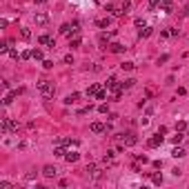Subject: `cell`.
<instances>
[{
	"label": "cell",
	"instance_id": "6da1fadb",
	"mask_svg": "<svg viewBox=\"0 0 189 189\" xmlns=\"http://www.w3.org/2000/svg\"><path fill=\"white\" fill-rule=\"evenodd\" d=\"M38 89L42 91L45 98H51V96L56 94V85H54V82H49V80H40V82H38Z\"/></svg>",
	"mask_w": 189,
	"mask_h": 189
},
{
	"label": "cell",
	"instance_id": "7a4b0ae2",
	"mask_svg": "<svg viewBox=\"0 0 189 189\" xmlns=\"http://www.w3.org/2000/svg\"><path fill=\"white\" fill-rule=\"evenodd\" d=\"M0 129H2V134H9V131H18V122L11 118H2V125H0Z\"/></svg>",
	"mask_w": 189,
	"mask_h": 189
},
{
	"label": "cell",
	"instance_id": "3957f363",
	"mask_svg": "<svg viewBox=\"0 0 189 189\" xmlns=\"http://www.w3.org/2000/svg\"><path fill=\"white\" fill-rule=\"evenodd\" d=\"M80 42H82V38H80V33L78 31H71L69 33V47H80Z\"/></svg>",
	"mask_w": 189,
	"mask_h": 189
},
{
	"label": "cell",
	"instance_id": "277c9868",
	"mask_svg": "<svg viewBox=\"0 0 189 189\" xmlns=\"http://www.w3.org/2000/svg\"><path fill=\"white\" fill-rule=\"evenodd\" d=\"M56 174H58V169L51 167V165H45V167H42V176H45V178H54Z\"/></svg>",
	"mask_w": 189,
	"mask_h": 189
},
{
	"label": "cell",
	"instance_id": "5b68a950",
	"mask_svg": "<svg viewBox=\"0 0 189 189\" xmlns=\"http://www.w3.org/2000/svg\"><path fill=\"white\" fill-rule=\"evenodd\" d=\"M18 94H22V89H14V91H9V94L2 98V102H5V105H11V102H14V98H16Z\"/></svg>",
	"mask_w": 189,
	"mask_h": 189
},
{
	"label": "cell",
	"instance_id": "8992f818",
	"mask_svg": "<svg viewBox=\"0 0 189 189\" xmlns=\"http://www.w3.org/2000/svg\"><path fill=\"white\" fill-rule=\"evenodd\" d=\"M147 145H149V147H160V145H163V134H156V136H151V138L147 140Z\"/></svg>",
	"mask_w": 189,
	"mask_h": 189
},
{
	"label": "cell",
	"instance_id": "52a82bcc",
	"mask_svg": "<svg viewBox=\"0 0 189 189\" xmlns=\"http://www.w3.org/2000/svg\"><path fill=\"white\" fill-rule=\"evenodd\" d=\"M100 89H102L100 85H89V87H87V91H85V94H87L89 98H91V96H94V98H96V96L100 94Z\"/></svg>",
	"mask_w": 189,
	"mask_h": 189
},
{
	"label": "cell",
	"instance_id": "ba28073f",
	"mask_svg": "<svg viewBox=\"0 0 189 189\" xmlns=\"http://www.w3.org/2000/svg\"><path fill=\"white\" fill-rule=\"evenodd\" d=\"M38 42H40V45H45V47H56V40H54V38H49V36H40Z\"/></svg>",
	"mask_w": 189,
	"mask_h": 189
},
{
	"label": "cell",
	"instance_id": "9c48e42d",
	"mask_svg": "<svg viewBox=\"0 0 189 189\" xmlns=\"http://www.w3.org/2000/svg\"><path fill=\"white\" fill-rule=\"evenodd\" d=\"M33 20H36V25H47V22H49V16H47V14H36V16H33Z\"/></svg>",
	"mask_w": 189,
	"mask_h": 189
},
{
	"label": "cell",
	"instance_id": "30bf717a",
	"mask_svg": "<svg viewBox=\"0 0 189 189\" xmlns=\"http://www.w3.org/2000/svg\"><path fill=\"white\" fill-rule=\"evenodd\" d=\"M78 100H80V94H78V91H73V94H69L65 98V105H73V102H78Z\"/></svg>",
	"mask_w": 189,
	"mask_h": 189
},
{
	"label": "cell",
	"instance_id": "8fae6325",
	"mask_svg": "<svg viewBox=\"0 0 189 189\" xmlns=\"http://www.w3.org/2000/svg\"><path fill=\"white\" fill-rule=\"evenodd\" d=\"M65 147H67V145H60V142H58V147L54 149V156H58V158H65V156H67V149H65Z\"/></svg>",
	"mask_w": 189,
	"mask_h": 189
},
{
	"label": "cell",
	"instance_id": "7c38bea8",
	"mask_svg": "<svg viewBox=\"0 0 189 189\" xmlns=\"http://www.w3.org/2000/svg\"><path fill=\"white\" fill-rule=\"evenodd\" d=\"M78 158H80V153L78 151H67V156H65V160H67V163H78Z\"/></svg>",
	"mask_w": 189,
	"mask_h": 189
},
{
	"label": "cell",
	"instance_id": "4fadbf2b",
	"mask_svg": "<svg viewBox=\"0 0 189 189\" xmlns=\"http://www.w3.org/2000/svg\"><path fill=\"white\" fill-rule=\"evenodd\" d=\"M171 156H174V158H182V156H187V151L182 149V147H178V145H176L174 149H171Z\"/></svg>",
	"mask_w": 189,
	"mask_h": 189
},
{
	"label": "cell",
	"instance_id": "5bb4252c",
	"mask_svg": "<svg viewBox=\"0 0 189 189\" xmlns=\"http://www.w3.org/2000/svg\"><path fill=\"white\" fill-rule=\"evenodd\" d=\"M91 131L94 134H102V131H107V127L102 122H91Z\"/></svg>",
	"mask_w": 189,
	"mask_h": 189
},
{
	"label": "cell",
	"instance_id": "9a60e30c",
	"mask_svg": "<svg viewBox=\"0 0 189 189\" xmlns=\"http://www.w3.org/2000/svg\"><path fill=\"white\" fill-rule=\"evenodd\" d=\"M136 142H138V138H136V134H127V136H125V145H127V147H134Z\"/></svg>",
	"mask_w": 189,
	"mask_h": 189
},
{
	"label": "cell",
	"instance_id": "2e32d148",
	"mask_svg": "<svg viewBox=\"0 0 189 189\" xmlns=\"http://www.w3.org/2000/svg\"><path fill=\"white\" fill-rule=\"evenodd\" d=\"M122 49H125V45H120V42H111V45H109V51H111V54H120Z\"/></svg>",
	"mask_w": 189,
	"mask_h": 189
},
{
	"label": "cell",
	"instance_id": "e0dca14e",
	"mask_svg": "<svg viewBox=\"0 0 189 189\" xmlns=\"http://www.w3.org/2000/svg\"><path fill=\"white\" fill-rule=\"evenodd\" d=\"M85 171H87V174H91L94 178H98V176H100V171H98V167H96V165H87V169H85Z\"/></svg>",
	"mask_w": 189,
	"mask_h": 189
},
{
	"label": "cell",
	"instance_id": "ac0fdd59",
	"mask_svg": "<svg viewBox=\"0 0 189 189\" xmlns=\"http://www.w3.org/2000/svg\"><path fill=\"white\" fill-rule=\"evenodd\" d=\"M182 138H185V134H182V131H176V136H171V142H174V145H180Z\"/></svg>",
	"mask_w": 189,
	"mask_h": 189
},
{
	"label": "cell",
	"instance_id": "d6986e66",
	"mask_svg": "<svg viewBox=\"0 0 189 189\" xmlns=\"http://www.w3.org/2000/svg\"><path fill=\"white\" fill-rule=\"evenodd\" d=\"M96 25H98L100 29H107V27L111 25V20H109V18H100V20H96Z\"/></svg>",
	"mask_w": 189,
	"mask_h": 189
},
{
	"label": "cell",
	"instance_id": "ffe728a7",
	"mask_svg": "<svg viewBox=\"0 0 189 189\" xmlns=\"http://www.w3.org/2000/svg\"><path fill=\"white\" fill-rule=\"evenodd\" d=\"M134 67H136L134 62H129V60H127V62H122V65H120V69H122V71H134Z\"/></svg>",
	"mask_w": 189,
	"mask_h": 189
},
{
	"label": "cell",
	"instance_id": "44dd1931",
	"mask_svg": "<svg viewBox=\"0 0 189 189\" xmlns=\"http://www.w3.org/2000/svg\"><path fill=\"white\" fill-rule=\"evenodd\" d=\"M120 85H122V89H131V87L136 85V80H134V78H127L125 82H120Z\"/></svg>",
	"mask_w": 189,
	"mask_h": 189
},
{
	"label": "cell",
	"instance_id": "7402d4cb",
	"mask_svg": "<svg viewBox=\"0 0 189 189\" xmlns=\"http://www.w3.org/2000/svg\"><path fill=\"white\" fill-rule=\"evenodd\" d=\"M151 36V27H142L140 29V38H149Z\"/></svg>",
	"mask_w": 189,
	"mask_h": 189
},
{
	"label": "cell",
	"instance_id": "603a6c76",
	"mask_svg": "<svg viewBox=\"0 0 189 189\" xmlns=\"http://www.w3.org/2000/svg\"><path fill=\"white\" fill-rule=\"evenodd\" d=\"M111 36H113V33H100V38H98V40H100V45H107Z\"/></svg>",
	"mask_w": 189,
	"mask_h": 189
},
{
	"label": "cell",
	"instance_id": "cb8c5ba5",
	"mask_svg": "<svg viewBox=\"0 0 189 189\" xmlns=\"http://www.w3.org/2000/svg\"><path fill=\"white\" fill-rule=\"evenodd\" d=\"M20 36H22V40H29V38H31V31L27 29V27H22V29H20Z\"/></svg>",
	"mask_w": 189,
	"mask_h": 189
},
{
	"label": "cell",
	"instance_id": "d4e9b609",
	"mask_svg": "<svg viewBox=\"0 0 189 189\" xmlns=\"http://www.w3.org/2000/svg\"><path fill=\"white\" fill-rule=\"evenodd\" d=\"M151 180H153V185H163V174H153Z\"/></svg>",
	"mask_w": 189,
	"mask_h": 189
},
{
	"label": "cell",
	"instance_id": "484cf974",
	"mask_svg": "<svg viewBox=\"0 0 189 189\" xmlns=\"http://www.w3.org/2000/svg\"><path fill=\"white\" fill-rule=\"evenodd\" d=\"M187 129V122L185 120H178V122H176V131H185Z\"/></svg>",
	"mask_w": 189,
	"mask_h": 189
},
{
	"label": "cell",
	"instance_id": "4316f807",
	"mask_svg": "<svg viewBox=\"0 0 189 189\" xmlns=\"http://www.w3.org/2000/svg\"><path fill=\"white\" fill-rule=\"evenodd\" d=\"M9 40H5V42H0V51H2V54H7V51H9Z\"/></svg>",
	"mask_w": 189,
	"mask_h": 189
},
{
	"label": "cell",
	"instance_id": "83f0119b",
	"mask_svg": "<svg viewBox=\"0 0 189 189\" xmlns=\"http://www.w3.org/2000/svg\"><path fill=\"white\" fill-rule=\"evenodd\" d=\"M102 160H105V163H111L113 160V151H107L105 156H102Z\"/></svg>",
	"mask_w": 189,
	"mask_h": 189
},
{
	"label": "cell",
	"instance_id": "f1b7e54d",
	"mask_svg": "<svg viewBox=\"0 0 189 189\" xmlns=\"http://www.w3.org/2000/svg\"><path fill=\"white\" fill-rule=\"evenodd\" d=\"M0 189H14V185L7 182V180H2V182H0Z\"/></svg>",
	"mask_w": 189,
	"mask_h": 189
},
{
	"label": "cell",
	"instance_id": "f546056e",
	"mask_svg": "<svg viewBox=\"0 0 189 189\" xmlns=\"http://www.w3.org/2000/svg\"><path fill=\"white\" fill-rule=\"evenodd\" d=\"M33 58H36V60H42V51H40V49H33Z\"/></svg>",
	"mask_w": 189,
	"mask_h": 189
},
{
	"label": "cell",
	"instance_id": "4dcf8cb0",
	"mask_svg": "<svg viewBox=\"0 0 189 189\" xmlns=\"http://www.w3.org/2000/svg\"><path fill=\"white\" fill-rule=\"evenodd\" d=\"M105 98H107V91H105V89H100V94L96 96V100H105Z\"/></svg>",
	"mask_w": 189,
	"mask_h": 189
},
{
	"label": "cell",
	"instance_id": "1f68e13d",
	"mask_svg": "<svg viewBox=\"0 0 189 189\" xmlns=\"http://www.w3.org/2000/svg\"><path fill=\"white\" fill-rule=\"evenodd\" d=\"M129 7H131V0H125V2H122V11H125V14L129 11Z\"/></svg>",
	"mask_w": 189,
	"mask_h": 189
},
{
	"label": "cell",
	"instance_id": "d6a6232c",
	"mask_svg": "<svg viewBox=\"0 0 189 189\" xmlns=\"http://www.w3.org/2000/svg\"><path fill=\"white\" fill-rule=\"evenodd\" d=\"M163 2V0H149V9H153V7H158V5Z\"/></svg>",
	"mask_w": 189,
	"mask_h": 189
},
{
	"label": "cell",
	"instance_id": "836d02e7",
	"mask_svg": "<svg viewBox=\"0 0 189 189\" xmlns=\"http://www.w3.org/2000/svg\"><path fill=\"white\" fill-rule=\"evenodd\" d=\"M167 60H169V56H167V54L160 56V58H158V65H163V62H167Z\"/></svg>",
	"mask_w": 189,
	"mask_h": 189
},
{
	"label": "cell",
	"instance_id": "e575fe53",
	"mask_svg": "<svg viewBox=\"0 0 189 189\" xmlns=\"http://www.w3.org/2000/svg\"><path fill=\"white\" fill-rule=\"evenodd\" d=\"M42 67H45V69H51V67H54V62H51V60H45Z\"/></svg>",
	"mask_w": 189,
	"mask_h": 189
},
{
	"label": "cell",
	"instance_id": "d590c367",
	"mask_svg": "<svg viewBox=\"0 0 189 189\" xmlns=\"http://www.w3.org/2000/svg\"><path fill=\"white\" fill-rule=\"evenodd\" d=\"M136 27H145V18H136Z\"/></svg>",
	"mask_w": 189,
	"mask_h": 189
},
{
	"label": "cell",
	"instance_id": "8d00e7d4",
	"mask_svg": "<svg viewBox=\"0 0 189 189\" xmlns=\"http://www.w3.org/2000/svg\"><path fill=\"white\" fill-rule=\"evenodd\" d=\"M65 62H67V65H71V62H73V56L67 54V56H65Z\"/></svg>",
	"mask_w": 189,
	"mask_h": 189
},
{
	"label": "cell",
	"instance_id": "74e56055",
	"mask_svg": "<svg viewBox=\"0 0 189 189\" xmlns=\"http://www.w3.org/2000/svg\"><path fill=\"white\" fill-rule=\"evenodd\" d=\"M98 111H100V113H107V111H109V107H107V105H100Z\"/></svg>",
	"mask_w": 189,
	"mask_h": 189
},
{
	"label": "cell",
	"instance_id": "f35d334b",
	"mask_svg": "<svg viewBox=\"0 0 189 189\" xmlns=\"http://www.w3.org/2000/svg\"><path fill=\"white\" fill-rule=\"evenodd\" d=\"M158 134L165 136V134H167V127H165V125H160V127H158Z\"/></svg>",
	"mask_w": 189,
	"mask_h": 189
},
{
	"label": "cell",
	"instance_id": "ab89813d",
	"mask_svg": "<svg viewBox=\"0 0 189 189\" xmlns=\"http://www.w3.org/2000/svg\"><path fill=\"white\" fill-rule=\"evenodd\" d=\"M36 2H38V5H45V2H47V0H36Z\"/></svg>",
	"mask_w": 189,
	"mask_h": 189
}]
</instances>
